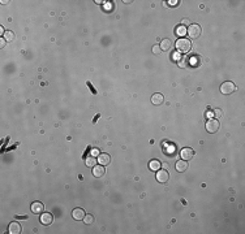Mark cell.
<instances>
[{
  "label": "cell",
  "instance_id": "6da1fadb",
  "mask_svg": "<svg viewBox=\"0 0 245 234\" xmlns=\"http://www.w3.org/2000/svg\"><path fill=\"white\" fill-rule=\"evenodd\" d=\"M176 48L179 52L187 53L190 51V48H192V43H190V40L187 39V38H180V39L176 42Z\"/></svg>",
  "mask_w": 245,
  "mask_h": 234
},
{
  "label": "cell",
  "instance_id": "7a4b0ae2",
  "mask_svg": "<svg viewBox=\"0 0 245 234\" xmlns=\"http://www.w3.org/2000/svg\"><path fill=\"white\" fill-rule=\"evenodd\" d=\"M201 26L198 24H193V25H189V28L187 29V34L193 38V39H196V38H198L201 35Z\"/></svg>",
  "mask_w": 245,
  "mask_h": 234
},
{
  "label": "cell",
  "instance_id": "3957f363",
  "mask_svg": "<svg viewBox=\"0 0 245 234\" xmlns=\"http://www.w3.org/2000/svg\"><path fill=\"white\" fill-rule=\"evenodd\" d=\"M219 121H218L216 118H210L207 122H206V130H207L209 133H211V134H214V133H216L218 130H219Z\"/></svg>",
  "mask_w": 245,
  "mask_h": 234
},
{
  "label": "cell",
  "instance_id": "277c9868",
  "mask_svg": "<svg viewBox=\"0 0 245 234\" xmlns=\"http://www.w3.org/2000/svg\"><path fill=\"white\" fill-rule=\"evenodd\" d=\"M235 90H236V86H235L233 82H224V83H222V86H220V92H222V94H224V95L232 94Z\"/></svg>",
  "mask_w": 245,
  "mask_h": 234
},
{
  "label": "cell",
  "instance_id": "5b68a950",
  "mask_svg": "<svg viewBox=\"0 0 245 234\" xmlns=\"http://www.w3.org/2000/svg\"><path fill=\"white\" fill-rule=\"evenodd\" d=\"M180 156H181V159L185 160V161L192 160L193 156H194V151H193V148H190V147H185V148L181 150Z\"/></svg>",
  "mask_w": 245,
  "mask_h": 234
},
{
  "label": "cell",
  "instance_id": "8992f818",
  "mask_svg": "<svg viewBox=\"0 0 245 234\" xmlns=\"http://www.w3.org/2000/svg\"><path fill=\"white\" fill-rule=\"evenodd\" d=\"M39 220H41V222L43 225H51L52 221H53V217H52V215L50 213V212H42Z\"/></svg>",
  "mask_w": 245,
  "mask_h": 234
},
{
  "label": "cell",
  "instance_id": "52a82bcc",
  "mask_svg": "<svg viewBox=\"0 0 245 234\" xmlns=\"http://www.w3.org/2000/svg\"><path fill=\"white\" fill-rule=\"evenodd\" d=\"M168 178H170V176H168V172L167 171H156V179L158 182L160 183H166L168 181Z\"/></svg>",
  "mask_w": 245,
  "mask_h": 234
},
{
  "label": "cell",
  "instance_id": "ba28073f",
  "mask_svg": "<svg viewBox=\"0 0 245 234\" xmlns=\"http://www.w3.org/2000/svg\"><path fill=\"white\" fill-rule=\"evenodd\" d=\"M97 159H98V163H99L101 165H103V167L108 165L111 163V157H110V155H108V154H99Z\"/></svg>",
  "mask_w": 245,
  "mask_h": 234
},
{
  "label": "cell",
  "instance_id": "9c48e42d",
  "mask_svg": "<svg viewBox=\"0 0 245 234\" xmlns=\"http://www.w3.org/2000/svg\"><path fill=\"white\" fill-rule=\"evenodd\" d=\"M85 216H86V215H85V211H84L82 208H74V209L72 211V217H73L74 220L81 221V220H84Z\"/></svg>",
  "mask_w": 245,
  "mask_h": 234
},
{
  "label": "cell",
  "instance_id": "30bf717a",
  "mask_svg": "<svg viewBox=\"0 0 245 234\" xmlns=\"http://www.w3.org/2000/svg\"><path fill=\"white\" fill-rule=\"evenodd\" d=\"M45 211V205H43L41 202H34L31 204V212L35 215H39L42 212Z\"/></svg>",
  "mask_w": 245,
  "mask_h": 234
},
{
  "label": "cell",
  "instance_id": "8fae6325",
  "mask_svg": "<svg viewBox=\"0 0 245 234\" xmlns=\"http://www.w3.org/2000/svg\"><path fill=\"white\" fill-rule=\"evenodd\" d=\"M105 172H106V169H105V167L103 165H95V167H93V176L94 177H97V178H99V177H102L103 175H105Z\"/></svg>",
  "mask_w": 245,
  "mask_h": 234
},
{
  "label": "cell",
  "instance_id": "7c38bea8",
  "mask_svg": "<svg viewBox=\"0 0 245 234\" xmlns=\"http://www.w3.org/2000/svg\"><path fill=\"white\" fill-rule=\"evenodd\" d=\"M8 232L10 234H20L21 233V226L18 222H10L8 226Z\"/></svg>",
  "mask_w": 245,
  "mask_h": 234
},
{
  "label": "cell",
  "instance_id": "4fadbf2b",
  "mask_svg": "<svg viewBox=\"0 0 245 234\" xmlns=\"http://www.w3.org/2000/svg\"><path fill=\"white\" fill-rule=\"evenodd\" d=\"M163 102H164V96L162 94H154L151 96V103H153L154 105H160V104H163Z\"/></svg>",
  "mask_w": 245,
  "mask_h": 234
},
{
  "label": "cell",
  "instance_id": "5bb4252c",
  "mask_svg": "<svg viewBox=\"0 0 245 234\" xmlns=\"http://www.w3.org/2000/svg\"><path fill=\"white\" fill-rule=\"evenodd\" d=\"M188 169V163L185 160H179L176 163V171L177 172H185Z\"/></svg>",
  "mask_w": 245,
  "mask_h": 234
},
{
  "label": "cell",
  "instance_id": "9a60e30c",
  "mask_svg": "<svg viewBox=\"0 0 245 234\" xmlns=\"http://www.w3.org/2000/svg\"><path fill=\"white\" fill-rule=\"evenodd\" d=\"M97 163H98V159L95 156H89V157H86V160H85V164H86V167H89V168H93V167H95L97 165Z\"/></svg>",
  "mask_w": 245,
  "mask_h": 234
},
{
  "label": "cell",
  "instance_id": "2e32d148",
  "mask_svg": "<svg viewBox=\"0 0 245 234\" xmlns=\"http://www.w3.org/2000/svg\"><path fill=\"white\" fill-rule=\"evenodd\" d=\"M149 168L151 171H154V172H156V171H159L160 169V161L159 160H151L150 163H149Z\"/></svg>",
  "mask_w": 245,
  "mask_h": 234
},
{
  "label": "cell",
  "instance_id": "e0dca14e",
  "mask_svg": "<svg viewBox=\"0 0 245 234\" xmlns=\"http://www.w3.org/2000/svg\"><path fill=\"white\" fill-rule=\"evenodd\" d=\"M175 34L179 35V36H185V34H187V28L183 25H179L175 28Z\"/></svg>",
  "mask_w": 245,
  "mask_h": 234
},
{
  "label": "cell",
  "instance_id": "ac0fdd59",
  "mask_svg": "<svg viewBox=\"0 0 245 234\" xmlns=\"http://www.w3.org/2000/svg\"><path fill=\"white\" fill-rule=\"evenodd\" d=\"M160 50L162 51H168L171 48V40L170 39H163L162 42H160Z\"/></svg>",
  "mask_w": 245,
  "mask_h": 234
},
{
  "label": "cell",
  "instance_id": "d6986e66",
  "mask_svg": "<svg viewBox=\"0 0 245 234\" xmlns=\"http://www.w3.org/2000/svg\"><path fill=\"white\" fill-rule=\"evenodd\" d=\"M3 38H4V39L7 40V42H12V40L14 39V34H13L12 31H9V30H8V31H5V34H4V36H3Z\"/></svg>",
  "mask_w": 245,
  "mask_h": 234
},
{
  "label": "cell",
  "instance_id": "ffe728a7",
  "mask_svg": "<svg viewBox=\"0 0 245 234\" xmlns=\"http://www.w3.org/2000/svg\"><path fill=\"white\" fill-rule=\"evenodd\" d=\"M86 225H90V224H93L94 222V217H93L91 215H86L85 217H84V220H82Z\"/></svg>",
  "mask_w": 245,
  "mask_h": 234
},
{
  "label": "cell",
  "instance_id": "44dd1931",
  "mask_svg": "<svg viewBox=\"0 0 245 234\" xmlns=\"http://www.w3.org/2000/svg\"><path fill=\"white\" fill-rule=\"evenodd\" d=\"M187 60H185V57L184 56H180V59H179L177 60V64H179V67H180V68H185V67H187Z\"/></svg>",
  "mask_w": 245,
  "mask_h": 234
},
{
  "label": "cell",
  "instance_id": "7402d4cb",
  "mask_svg": "<svg viewBox=\"0 0 245 234\" xmlns=\"http://www.w3.org/2000/svg\"><path fill=\"white\" fill-rule=\"evenodd\" d=\"M160 47L159 46H154L153 47V53H154V55H159V53H160Z\"/></svg>",
  "mask_w": 245,
  "mask_h": 234
},
{
  "label": "cell",
  "instance_id": "603a6c76",
  "mask_svg": "<svg viewBox=\"0 0 245 234\" xmlns=\"http://www.w3.org/2000/svg\"><path fill=\"white\" fill-rule=\"evenodd\" d=\"M213 113H214V116H215L216 118H220V117H222V111H220V109H214Z\"/></svg>",
  "mask_w": 245,
  "mask_h": 234
},
{
  "label": "cell",
  "instance_id": "cb8c5ba5",
  "mask_svg": "<svg viewBox=\"0 0 245 234\" xmlns=\"http://www.w3.org/2000/svg\"><path fill=\"white\" fill-rule=\"evenodd\" d=\"M168 3V5H170V7H177L179 5V2L177 0H170V2H167Z\"/></svg>",
  "mask_w": 245,
  "mask_h": 234
},
{
  "label": "cell",
  "instance_id": "d4e9b609",
  "mask_svg": "<svg viewBox=\"0 0 245 234\" xmlns=\"http://www.w3.org/2000/svg\"><path fill=\"white\" fill-rule=\"evenodd\" d=\"M189 24H190L189 18H183V20H181V24H180V25H183V26H185V28H187V26H189Z\"/></svg>",
  "mask_w": 245,
  "mask_h": 234
},
{
  "label": "cell",
  "instance_id": "484cf974",
  "mask_svg": "<svg viewBox=\"0 0 245 234\" xmlns=\"http://www.w3.org/2000/svg\"><path fill=\"white\" fill-rule=\"evenodd\" d=\"M91 155L95 156V157H98V155H99V151H98L97 148H93V150H91Z\"/></svg>",
  "mask_w": 245,
  "mask_h": 234
},
{
  "label": "cell",
  "instance_id": "4316f807",
  "mask_svg": "<svg viewBox=\"0 0 245 234\" xmlns=\"http://www.w3.org/2000/svg\"><path fill=\"white\" fill-rule=\"evenodd\" d=\"M5 43H7V40H5L4 38H2V39H0V48H4L5 47Z\"/></svg>",
  "mask_w": 245,
  "mask_h": 234
},
{
  "label": "cell",
  "instance_id": "83f0119b",
  "mask_svg": "<svg viewBox=\"0 0 245 234\" xmlns=\"http://www.w3.org/2000/svg\"><path fill=\"white\" fill-rule=\"evenodd\" d=\"M16 219H17V220H26V219H28V216H26V215H24V216H16Z\"/></svg>",
  "mask_w": 245,
  "mask_h": 234
},
{
  "label": "cell",
  "instance_id": "f1b7e54d",
  "mask_svg": "<svg viewBox=\"0 0 245 234\" xmlns=\"http://www.w3.org/2000/svg\"><path fill=\"white\" fill-rule=\"evenodd\" d=\"M4 34H5V30H4V28H3V26H0V35H2V36H4Z\"/></svg>",
  "mask_w": 245,
  "mask_h": 234
}]
</instances>
